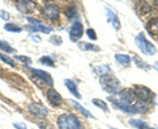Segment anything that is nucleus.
Returning <instances> with one entry per match:
<instances>
[{
	"instance_id": "obj_8",
	"label": "nucleus",
	"mask_w": 158,
	"mask_h": 129,
	"mask_svg": "<svg viewBox=\"0 0 158 129\" xmlns=\"http://www.w3.org/2000/svg\"><path fill=\"white\" fill-rule=\"evenodd\" d=\"M110 102L116 110H120V111L125 112V113H129V115H136V113H138L137 108H136V104L135 106H128V104L121 103L118 99H115V98H110Z\"/></svg>"
},
{
	"instance_id": "obj_11",
	"label": "nucleus",
	"mask_w": 158,
	"mask_h": 129,
	"mask_svg": "<svg viewBox=\"0 0 158 129\" xmlns=\"http://www.w3.org/2000/svg\"><path fill=\"white\" fill-rule=\"evenodd\" d=\"M28 112L31 113L32 116L37 117V119H45L48 116V110L41 104L37 103H31L28 106Z\"/></svg>"
},
{
	"instance_id": "obj_5",
	"label": "nucleus",
	"mask_w": 158,
	"mask_h": 129,
	"mask_svg": "<svg viewBox=\"0 0 158 129\" xmlns=\"http://www.w3.org/2000/svg\"><path fill=\"white\" fill-rule=\"evenodd\" d=\"M118 96H120L118 100L124 104H128V106H135L137 103V98H136V94L133 88H124V90H121V92L118 94Z\"/></svg>"
},
{
	"instance_id": "obj_16",
	"label": "nucleus",
	"mask_w": 158,
	"mask_h": 129,
	"mask_svg": "<svg viewBox=\"0 0 158 129\" xmlns=\"http://www.w3.org/2000/svg\"><path fill=\"white\" fill-rule=\"evenodd\" d=\"M63 83H65V86L67 87V90L70 91L77 99H82V95H81V92H79V90H78L77 84L74 83L71 79H65V81H63Z\"/></svg>"
},
{
	"instance_id": "obj_21",
	"label": "nucleus",
	"mask_w": 158,
	"mask_h": 129,
	"mask_svg": "<svg viewBox=\"0 0 158 129\" xmlns=\"http://www.w3.org/2000/svg\"><path fill=\"white\" fill-rule=\"evenodd\" d=\"M129 125L133 128H137V129H154V128H150L145 121L142 120H129Z\"/></svg>"
},
{
	"instance_id": "obj_36",
	"label": "nucleus",
	"mask_w": 158,
	"mask_h": 129,
	"mask_svg": "<svg viewBox=\"0 0 158 129\" xmlns=\"http://www.w3.org/2000/svg\"><path fill=\"white\" fill-rule=\"evenodd\" d=\"M156 66H157V69H158V62H157V63H156Z\"/></svg>"
},
{
	"instance_id": "obj_7",
	"label": "nucleus",
	"mask_w": 158,
	"mask_h": 129,
	"mask_svg": "<svg viewBox=\"0 0 158 129\" xmlns=\"http://www.w3.org/2000/svg\"><path fill=\"white\" fill-rule=\"evenodd\" d=\"M28 23L31 24V25H28V29L32 32H42V33H52L53 29L48 25H44V24L40 21L37 19H32V17H28Z\"/></svg>"
},
{
	"instance_id": "obj_33",
	"label": "nucleus",
	"mask_w": 158,
	"mask_h": 129,
	"mask_svg": "<svg viewBox=\"0 0 158 129\" xmlns=\"http://www.w3.org/2000/svg\"><path fill=\"white\" fill-rule=\"evenodd\" d=\"M0 19H3V20H6V21H8V20H9V13L6 12V11H3V9H0Z\"/></svg>"
},
{
	"instance_id": "obj_3",
	"label": "nucleus",
	"mask_w": 158,
	"mask_h": 129,
	"mask_svg": "<svg viewBox=\"0 0 158 129\" xmlns=\"http://www.w3.org/2000/svg\"><path fill=\"white\" fill-rule=\"evenodd\" d=\"M135 41H136V45L138 46V49H140L144 54H146V56H154V54L157 53L156 46L145 37V34L142 32L137 34Z\"/></svg>"
},
{
	"instance_id": "obj_12",
	"label": "nucleus",
	"mask_w": 158,
	"mask_h": 129,
	"mask_svg": "<svg viewBox=\"0 0 158 129\" xmlns=\"http://www.w3.org/2000/svg\"><path fill=\"white\" fill-rule=\"evenodd\" d=\"M16 7L20 12L23 13H31L33 11H36L37 4L34 2H31V0H17L16 2Z\"/></svg>"
},
{
	"instance_id": "obj_10",
	"label": "nucleus",
	"mask_w": 158,
	"mask_h": 129,
	"mask_svg": "<svg viewBox=\"0 0 158 129\" xmlns=\"http://www.w3.org/2000/svg\"><path fill=\"white\" fill-rule=\"evenodd\" d=\"M69 36L73 42H79V38L83 36V25L81 21H74L69 29Z\"/></svg>"
},
{
	"instance_id": "obj_15",
	"label": "nucleus",
	"mask_w": 158,
	"mask_h": 129,
	"mask_svg": "<svg viewBox=\"0 0 158 129\" xmlns=\"http://www.w3.org/2000/svg\"><path fill=\"white\" fill-rule=\"evenodd\" d=\"M115 59L118 64H121V66H124V67H129L132 63V58H131V56H128V54L117 53V54H115Z\"/></svg>"
},
{
	"instance_id": "obj_18",
	"label": "nucleus",
	"mask_w": 158,
	"mask_h": 129,
	"mask_svg": "<svg viewBox=\"0 0 158 129\" xmlns=\"http://www.w3.org/2000/svg\"><path fill=\"white\" fill-rule=\"evenodd\" d=\"M78 46L83 52H100V48H99L98 45H95V44H90V42L79 41L78 42Z\"/></svg>"
},
{
	"instance_id": "obj_20",
	"label": "nucleus",
	"mask_w": 158,
	"mask_h": 129,
	"mask_svg": "<svg viewBox=\"0 0 158 129\" xmlns=\"http://www.w3.org/2000/svg\"><path fill=\"white\" fill-rule=\"evenodd\" d=\"M71 104H73V106H74V107H75V110H78V111H79V112H81V113H82V115H83V116H85V117L95 119V116H94V115H92V113H91L90 111H87V110H86V108H85V107H83V106H81V104H79L78 102H75V100H71Z\"/></svg>"
},
{
	"instance_id": "obj_1",
	"label": "nucleus",
	"mask_w": 158,
	"mask_h": 129,
	"mask_svg": "<svg viewBox=\"0 0 158 129\" xmlns=\"http://www.w3.org/2000/svg\"><path fill=\"white\" fill-rule=\"evenodd\" d=\"M99 82L103 86V90L107 91L108 94H111V95H118L121 92V84L112 73L106 74L103 77H99Z\"/></svg>"
},
{
	"instance_id": "obj_28",
	"label": "nucleus",
	"mask_w": 158,
	"mask_h": 129,
	"mask_svg": "<svg viewBox=\"0 0 158 129\" xmlns=\"http://www.w3.org/2000/svg\"><path fill=\"white\" fill-rule=\"evenodd\" d=\"M92 103L95 104L96 107L102 108L104 112H108V104L104 102V100H100V99H92Z\"/></svg>"
},
{
	"instance_id": "obj_31",
	"label": "nucleus",
	"mask_w": 158,
	"mask_h": 129,
	"mask_svg": "<svg viewBox=\"0 0 158 129\" xmlns=\"http://www.w3.org/2000/svg\"><path fill=\"white\" fill-rule=\"evenodd\" d=\"M50 42L52 44H54V45H61V44L63 42L62 41V38L61 37H59V36H52V38H50Z\"/></svg>"
},
{
	"instance_id": "obj_17",
	"label": "nucleus",
	"mask_w": 158,
	"mask_h": 129,
	"mask_svg": "<svg viewBox=\"0 0 158 129\" xmlns=\"http://www.w3.org/2000/svg\"><path fill=\"white\" fill-rule=\"evenodd\" d=\"M146 31L149 32L152 36H158V17H153L148 21Z\"/></svg>"
},
{
	"instance_id": "obj_9",
	"label": "nucleus",
	"mask_w": 158,
	"mask_h": 129,
	"mask_svg": "<svg viewBox=\"0 0 158 129\" xmlns=\"http://www.w3.org/2000/svg\"><path fill=\"white\" fill-rule=\"evenodd\" d=\"M31 73H32V78L37 79V81H41L45 84H48L50 88H53V78L49 73L44 70H36V69H31Z\"/></svg>"
},
{
	"instance_id": "obj_30",
	"label": "nucleus",
	"mask_w": 158,
	"mask_h": 129,
	"mask_svg": "<svg viewBox=\"0 0 158 129\" xmlns=\"http://www.w3.org/2000/svg\"><path fill=\"white\" fill-rule=\"evenodd\" d=\"M15 58H16L17 61H20V62H23V63L28 64V66L32 63V59L29 58V57H25V56H15Z\"/></svg>"
},
{
	"instance_id": "obj_23",
	"label": "nucleus",
	"mask_w": 158,
	"mask_h": 129,
	"mask_svg": "<svg viewBox=\"0 0 158 129\" xmlns=\"http://www.w3.org/2000/svg\"><path fill=\"white\" fill-rule=\"evenodd\" d=\"M65 15L67 16V19H70V20L78 17V9H77V7L75 6H69L66 8V11H65Z\"/></svg>"
},
{
	"instance_id": "obj_35",
	"label": "nucleus",
	"mask_w": 158,
	"mask_h": 129,
	"mask_svg": "<svg viewBox=\"0 0 158 129\" xmlns=\"http://www.w3.org/2000/svg\"><path fill=\"white\" fill-rule=\"evenodd\" d=\"M32 40L36 42H41V37H36V36H32Z\"/></svg>"
},
{
	"instance_id": "obj_26",
	"label": "nucleus",
	"mask_w": 158,
	"mask_h": 129,
	"mask_svg": "<svg viewBox=\"0 0 158 129\" xmlns=\"http://www.w3.org/2000/svg\"><path fill=\"white\" fill-rule=\"evenodd\" d=\"M4 29H6L7 32H12V33H20L23 31L20 27H17L16 24H12V23H7L6 25H4Z\"/></svg>"
},
{
	"instance_id": "obj_6",
	"label": "nucleus",
	"mask_w": 158,
	"mask_h": 129,
	"mask_svg": "<svg viewBox=\"0 0 158 129\" xmlns=\"http://www.w3.org/2000/svg\"><path fill=\"white\" fill-rule=\"evenodd\" d=\"M42 15L45 19L54 21V20H57L59 16V7L57 4H53V3L45 4V6L42 7Z\"/></svg>"
},
{
	"instance_id": "obj_29",
	"label": "nucleus",
	"mask_w": 158,
	"mask_h": 129,
	"mask_svg": "<svg viewBox=\"0 0 158 129\" xmlns=\"http://www.w3.org/2000/svg\"><path fill=\"white\" fill-rule=\"evenodd\" d=\"M40 63L45 64V66H49V67H54V61H53L50 57H48V56L40 58Z\"/></svg>"
},
{
	"instance_id": "obj_4",
	"label": "nucleus",
	"mask_w": 158,
	"mask_h": 129,
	"mask_svg": "<svg viewBox=\"0 0 158 129\" xmlns=\"http://www.w3.org/2000/svg\"><path fill=\"white\" fill-rule=\"evenodd\" d=\"M133 90H135L137 102H140V103L146 104L148 102H152V99L154 98V94H153L146 86H140V84H138V86H136Z\"/></svg>"
},
{
	"instance_id": "obj_27",
	"label": "nucleus",
	"mask_w": 158,
	"mask_h": 129,
	"mask_svg": "<svg viewBox=\"0 0 158 129\" xmlns=\"http://www.w3.org/2000/svg\"><path fill=\"white\" fill-rule=\"evenodd\" d=\"M0 61H3L6 64H8V66H11V67H16V63H15V61L12 58H9L7 54H4V53H0Z\"/></svg>"
},
{
	"instance_id": "obj_25",
	"label": "nucleus",
	"mask_w": 158,
	"mask_h": 129,
	"mask_svg": "<svg viewBox=\"0 0 158 129\" xmlns=\"http://www.w3.org/2000/svg\"><path fill=\"white\" fill-rule=\"evenodd\" d=\"M138 9H140V15L141 16H144V15H148L150 12V4H148L146 2H141L138 4Z\"/></svg>"
},
{
	"instance_id": "obj_22",
	"label": "nucleus",
	"mask_w": 158,
	"mask_h": 129,
	"mask_svg": "<svg viewBox=\"0 0 158 129\" xmlns=\"http://www.w3.org/2000/svg\"><path fill=\"white\" fill-rule=\"evenodd\" d=\"M94 71H95L99 77H103V75H106V74H111V69L106 66V64H100V66H95L94 67Z\"/></svg>"
},
{
	"instance_id": "obj_34",
	"label": "nucleus",
	"mask_w": 158,
	"mask_h": 129,
	"mask_svg": "<svg viewBox=\"0 0 158 129\" xmlns=\"http://www.w3.org/2000/svg\"><path fill=\"white\" fill-rule=\"evenodd\" d=\"M13 127L16 129H28L25 124H23V123H13Z\"/></svg>"
},
{
	"instance_id": "obj_14",
	"label": "nucleus",
	"mask_w": 158,
	"mask_h": 129,
	"mask_svg": "<svg viewBox=\"0 0 158 129\" xmlns=\"http://www.w3.org/2000/svg\"><path fill=\"white\" fill-rule=\"evenodd\" d=\"M106 13H107V20H108V23H110L111 25L113 27V29L118 31V29H120V20H118L117 15H115V12L111 11L110 8H106Z\"/></svg>"
},
{
	"instance_id": "obj_24",
	"label": "nucleus",
	"mask_w": 158,
	"mask_h": 129,
	"mask_svg": "<svg viewBox=\"0 0 158 129\" xmlns=\"http://www.w3.org/2000/svg\"><path fill=\"white\" fill-rule=\"evenodd\" d=\"M0 50H3L4 54H12V53H15V49L9 45L8 42L3 41V40H0Z\"/></svg>"
},
{
	"instance_id": "obj_32",
	"label": "nucleus",
	"mask_w": 158,
	"mask_h": 129,
	"mask_svg": "<svg viewBox=\"0 0 158 129\" xmlns=\"http://www.w3.org/2000/svg\"><path fill=\"white\" fill-rule=\"evenodd\" d=\"M87 36L90 37L91 40H96V38H98V36H96V32L94 31L92 28H88V29H87Z\"/></svg>"
},
{
	"instance_id": "obj_2",
	"label": "nucleus",
	"mask_w": 158,
	"mask_h": 129,
	"mask_svg": "<svg viewBox=\"0 0 158 129\" xmlns=\"http://www.w3.org/2000/svg\"><path fill=\"white\" fill-rule=\"evenodd\" d=\"M57 125L59 129H81L82 125L78 119L71 113H62L57 119Z\"/></svg>"
},
{
	"instance_id": "obj_19",
	"label": "nucleus",
	"mask_w": 158,
	"mask_h": 129,
	"mask_svg": "<svg viewBox=\"0 0 158 129\" xmlns=\"http://www.w3.org/2000/svg\"><path fill=\"white\" fill-rule=\"evenodd\" d=\"M132 61L133 62H135V64H136V66L138 67V69H141V70H145V71H149L150 70V64H148L145 61H142V59L140 58V57H138V56H136V54H132Z\"/></svg>"
},
{
	"instance_id": "obj_37",
	"label": "nucleus",
	"mask_w": 158,
	"mask_h": 129,
	"mask_svg": "<svg viewBox=\"0 0 158 129\" xmlns=\"http://www.w3.org/2000/svg\"><path fill=\"white\" fill-rule=\"evenodd\" d=\"M110 129H117V128H110Z\"/></svg>"
},
{
	"instance_id": "obj_13",
	"label": "nucleus",
	"mask_w": 158,
	"mask_h": 129,
	"mask_svg": "<svg viewBox=\"0 0 158 129\" xmlns=\"http://www.w3.org/2000/svg\"><path fill=\"white\" fill-rule=\"evenodd\" d=\"M46 98H48V102L50 103L53 107H59L62 103L61 94H58V91H56L54 88H49L46 92Z\"/></svg>"
}]
</instances>
